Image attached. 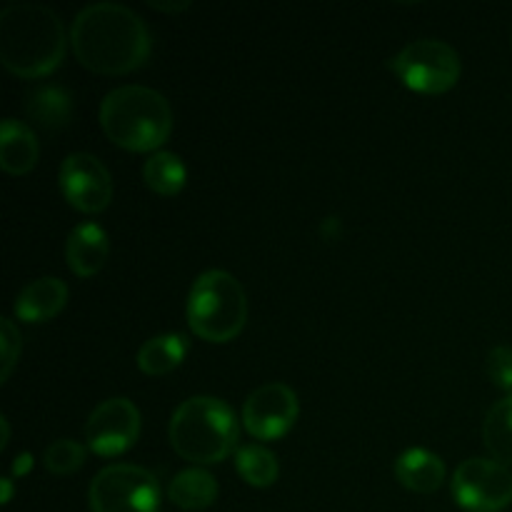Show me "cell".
<instances>
[{
	"mask_svg": "<svg viewBox=\"0 0 512 512\" xmlns=\"http://www.w3.org/2000/svg\"><path fill=\"white\" fill-rule=\"evenodd\" d=\"M70 45L80 65L100 75H128L143 68L153 50L145 20L120 3H93L75 15Z\"/></svg>",
	"mask_w": 512,
	"mask_h": 512,
	"instance_id": "obj_1",
	"label": "cell"
},
{
	"mask_svg": "<svg viewBox=\"0 0 512 512\" xmlns=\"http://www.w3.org/2000/svg\"><path fill=\"white\" fill-rule=\"evenodd\" d=\"M65 48V25L48 5L13 3L0 13V63L8 73L45 78L63 63Z\"/></svg>",
	"mask_w": 512,
	"mask_h": 512,
	"instance_id": "obj_2",
	"label": "cell"
},
{
	"mask_svg": "<svg viewBox=\"0 0 512 512\" xmlns=\"http://www.w3.org/2000/svg\"><path fill=\"white\" fill-rule=\"evenodd\" d=\"M100 128L110 143L130 153H158L173 133V110L165 95L145 85L110 90L98 110Z\"/></svg>",
	"mask_w": 512,
	"mask_h": 512,
	"instance_id": "obj_3",
	"label": "cell"
},
{
	"mask_svg": "<svg viewBox=\"0 0 512 512\" xmlns=\"http://www.w3.org/2000/svg\"><path fill=\"white\" fill-rule=\"evenodd\" d=\"M168 435L170 445L183 460L215 465L238 450V418L225 400L195 395L175 408Z\"/></svg>",
	"mask_w": 512,
	"mask_h": 512,
	"instance_id": "obj_4",
	"label": "cell"
},
{
	"mask_svg": "<svg viewBox=\"0 0 512 512\" xmlns=\"http://www.w3.org/2000/svg\"><path fill=\"white\" fill-rule=\"evenodd\" d=\"M248 323V298L235 275L205 270L188 295V325L205 343H230Z\"/></svg>",
	"mask_w": 512,
	"mask_h": 512,
	"instance_id": "obj_5",
	"label": "cell"
},
{
	"mask_svg": "<svg viewBox=\"0 0 512 512\" xmlns=\"http://www.w3.org/2000/svg\"><path fill=\"white\" fill-rule=\"evenodd\" d=\"M93 512H160V483L148 468L115 463L100 470L90 483Z\"/></svg>",
	"mask_w": 512,
	"mask_h": 512,
	"instance_id": "obj_6",
	"label": "cell"
},
{
	"mask_svg": "<svg viewBox=\"0 0 512 512\" xmlns=\"http://www.w3.org/2000/svg\"><path fill=\"white\" fill-rule=\"evenodd\" d=\"M393 73L415 93L440 95L455 88L460 80V55L453 45L445 40L423 38L405 45L393 60H390Z\"/></svg>",
	"mask_w": 512,
	"mask_h": 512,
	"instance_id": "obj_7",
	"label": "cell"
},
{
	"mask_svg": "<svg viewBox=\"0 0 512 512\" xmlns=\"http://www.w3.org/2000/svg\"><path fill=\"white\" fill-rule=\"evenodd\" d=\"M450 488L455 503L468 512H500L512 503V473L498 460H465Z\"/></svg>",
	"mask_w": 512,
	"mask_h": 512,
	"instance_id": "obj_8",
	"label": "cell"
},
{
	"mask_svg": "<svg viewBox=\"0 0 512 512\" xmlns=\"http://www.w3.org/2000/svg\"><path fill=\"white\" fill-rule=\"evenodd\" d=\"M140 410L128 398H108L90 413L85 423V445L100 458L128 453L140 438Z\"/></svg>",
	"mask_w": 512,
	"mask_h": 512,
	"instance_id": "obj_9",
	"label": "cell"
},
{
	"mask_svg": "<svg viewBox=\"0 0 512 512\" xmlns=\"http://www.w3.org/2000/svg\"><path fill=\"white\" fill-rule=\"evenodd\" d=\"M58 185L63 198L85 215L103 213L113 200V178L90 153H70L60 165Z\"/></svg>",
	"mask_w": 512,
	"mask_h": 512,
	"instance_id": "obj_10",
	"label": "cell"
},
{
	"mask_svg": "<svg viewBox=\"0 0 512 512\" xmlns=\"http://www.w3.org/2000/svg\"><path fill=\"white\" fill-rule=\"evenodd\" d=\"M298 415V395L285 383L260 385L243 405V425L255 440H280L293 430Z\"/></svg>",
	"mask_w": 512,
	"mask_h": 512,
	"instance_id": "obj_11",
	"label": "cell"
},
{
	"mask_svg": "<svg viewBox=\"0 0 512 512\" xmlns=\"http://www.w3.org/2000/svg\"><path fill=\"white\" fill-rule=\"evenodd\" d=\"M68 303V285L60 278L45 275V278L30 280L15 298V318L20 323H48Z\"/></svg>",
	"mask_w": 512,
	"mask_h": 512,
	"instance_id": "obj_12",
	"label": "cell"
},
{
	"mask_svg": "<svg viewBox=\"0 0 512 512\" xmlns=\"http://www.w3.org/2000/svg\"><path fill=\"white\" fill-rule=\"evenodd\" d=\"M110 253L108 233L98 223H80L70 230L65 260L78 278H93L103 270Z\"/></svg>",
	"mask_w": 512,
	"mask_h": 512,
	"instance_id": "obj_13",
	"label": "cell"
},
{
	"mask_svg": "<svg viewBox=\"0 0 512 512\" xmlns=\"http://www.w3.org/2000/svg\"><path fill=\"white\" fill-rule=\"evenodd\" d=\"M395 478L413 493L430 495L445 483V463L425 448H410L395 460Z\"/></svg>",
	"mask_w": 512,
	"mask_h": 512,
	"instance_id": "obj_14",
	"label": "cell"
},
{
	"mask_svg": "<svg viewBox=\"0 0 512 512\" xmlns=\"http://www.w3.org/2000/svg\"><path fill=\"white\" fill-rule=\"evenodd\" d=\"M40 155L38 138L25 123L5 118L0 125V168L8 175H25L35 168Z\"/></svg>",
	"mask_w": 512,
	"mask_h": 512,
	"instance_id": "obj_15",
	"label": "cell"
},
{
	"mask_svg": "<svg viewBox=\"0 0 512 512\" xmlns=\"http://www.w3.org/2000/svg\"><path fill=\"white\" fill-rule=\"evenodd\" d=\"M25 113L38 128L55 133V130L65 128L73 118V98L63 85L45 83L30 90L28 98H25Z\"/></svg>",
	"mask_w": 512,
	"mask_h": 512,
	"instance_id": "obj_16",
	"label": "cell"
},
{
	"mask_svg": "<svg viewBox=\"0 0 512 512\" xmlns=\"http://www.w3.org/2000/svg\"><path fill=\"white\" fill-rule=\"evenodd\" d=\"M188 355V338L183 333H163L145 340L138 350L140 373L158 378V375L173 373L178 365H183Z\"/></svg>",
	"mask_w": 512,
	"mask_h": 512,
	"instance_id": "obj_17",
	"label": "cell"
},
{
	"mask_svg": "<svg viewBox=\"0 0 512 512\" xmlns=\"http://www.w3.org/2000/svg\"><path fill=\"white\" fill-rule=\"evenodd\" d=\"M168 498L180 510H205L218 498V480L203 468H188L170 480Z\"/></svg>",
	"mask_w": 512,
	"mask_h": 512,
	"instance_id": "obj_18",
	"label": "cell"
},
{
	"mask_svg": "<svg viewBox=\"0 0 512 512\" xmlns=\"http://www.w3.org/2000/svg\"><path fill=\"white\" fill-rule=\"evenodd\" d=\"M143 180L153 193L173 198L188 183V168H185V163L175 153L158 150V153H153L145 160Z\"/></svg>",
	"mask_w": 512,
	"mask_h": 512,
	"instance_id": "obj_19",
	"label": "cell"
},
{
	"mask_svg": "<svg viewBox=\"0 0 512 512\" xmlns=\"http://www.w3.org/2000/svg\"><path fill=\"white\" fill-rule=\"evenodd\" d=\"M483 440L493 460L512 468V395L490 408L483 425Z\"/></svg>",
	"mask_w": 512,
	"mask_h": 512,
	"instance_id": "obj_20",
	"label": "cell"
},
{
	"mask_svg": "<svg viewBox=\"0 0 512 512\" xmlns=\"http://www.w3.org/2000/svg\"><path fill=\"white\" fill-rule=\"evenodd\" d=\"M235 470L253 488H270L280 475V463L263 445H240L235 450Z\"/></svg>",
	"mask_w": 512,
	"mask_h": 512,
	"instance_id": "obj_21",
	"label": "cell"
},
{
	"mask_svg": "<svg viewBox=\"0 0 512 512\" xmlns=\"http://www.w3.org/2000/svg\"><path fill=\"white\" fill-rule=\"evenodd\" d=\"M85 463V448L78 440L60 438L45 448L43 453V465L48 468V473L53 475H73L75 470L83 468Z\"/></svg>",
	"mask_w": 512,
	"mask_h": 512,
	"instance_id": "obj_22",
	"label": "cell"
},
{
	"mask_svg": "<svg viewBox=\"0 0 512 512\" xmlns=\"http://www.w3.org/2000/svg\"><path fill=\"white\" fill-rule=\"evenodd\" d=\"M20 350H23V338H20V330L15 328V323L10 318L0 320V383H8L10 373H13L15 363L20 360Z\"/></svg>",
	"mask_w": 512,
	"mask_h": 512,
	"instance_id": "obj_23",
	"label": "cell"
},
{
	"mask_svg": "<svg viewBox=\"0 0 512 512\" xmlns=\"http://www.w3.org/2000/svg\"><path fill=\"white\" fill-rule=\"evenodd\" d=\"M488 378L503 390H512V348L498 345L488 353Z\"/></svg>",
	"mask_w": 512,
	"mask_h": 512,
	"instance_id": "obj_24",
	"label": "cell"
},
{
	"mask_svg": "<svg viewBox=\"0 0 512 512\" xmlns=\"http://www.w3.org/2000/svg\"><path fill=\"white\" fill-rule=\"evenodd\" d=\"M150 8H155V10H160V13H180V10H185V8H190V3L188 0H183V3H180V0H175V3H163V0H150Z\"/></svg>",
	"mask_w": 512,
	"mask_h": 512,
	"instance_id": "obj_25",
	"label": "cell"
},
{
	"mask_svg": "<svg viewBox=\"0 0 512 512\" xmlns=\"http://www.w3.org/2000/svg\"><path fill=\"white\" fill-rule=\"evenodd\" d=\"M0 428H3V440H0V450L8 448V440H10V423L8 418H0Z\"/></svg>",
	"mask_w": 512,
	"mask_h": 512,
	"instance_id": "obj_26",
	"label": "cell"
},
{
	"mask_svg": "<svg viewBox=\"0 0 512 512\" xmlns=\"http://www.w3.org/2000/svg\"><path fill=\"white\" fill-rule=\"evenodd\" d=\"M10 498H13V480L3 478V503L8 505Z\"/></svg>",
	"mask_w": 512,
	"mask_h": 512,
	"instance_id": "obj_27",
	"label": "cell"
},
{
	"mask_svg": "<svg viewBox=\"0 0 512 512\" xmlns=\"http://www.w3.org/2000/svg\"><path fill=\"white\" fill-rule=\"evenodd\" d=\"M28 468H30V455L25 453V455H23V463H15V475L28 473Z\"/></svg>",
	"mask_w": 512,
	"mask_h": 512,
	"instance_id": "obj_28",
	"label": "cell"
}]
</instances>
